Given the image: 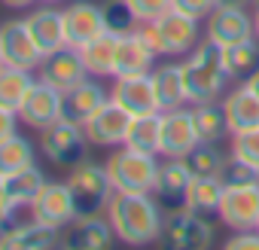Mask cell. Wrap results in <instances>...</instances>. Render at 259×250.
Wrapping results in <instances>:
<instances>
[{
    "label": "cell",
    "instance_id": "cell-1",
    "mask_svg": "<svg viewBox=\"0 0 259 250\" xmlns=\"http://www.w3.org/2000/svg\"><path fill=\"white\" fill-rule=\"evenodd\" d=\"M104 214L122 244L144 247L162 238L165 207L153 192H113Z\"/></svg>",
    "mask_w": 259,
    "mask_h": 250
},
{
    "label": "cell",
    "instance_id": "cell-2",
    "mask_svg": "<svg viewBox=\"0 0 259 250\" xmlns=\"http://www.w3.org/2000/svg\"><path fill=\"white\" fill-rule=\"evenodd\" d=\"M183 76H186V92L189 104L201 101H220L226 92V82L232 79L223 61V49L210 43L207 37L183 58Z\"/></svg>",
    "mask_w": 259,
    "mask_h": 250
},
{
    "label": "cell",
    "instance_id": "cell-3",
    "mask_svg": "<svg viewBox=\"0 0 259 250\" xmlns=\"http://www.w3.org/2000/svg\"><path fill=\"white\" fill-rule=\"evenodd\" d=\"M141 31L147 34V40L153 43V49L159 55H168V58H186L204 37H201V22L186 16V13H177V10H168L162 13L159 19L141 25Z\"/></svg>",
    "mask_w": 259,
    "mask_h": 250
},
{
    "label": "cell",
    "instance_id": "cell-4",
    "mask_svg": "<svg viewBox=\"0 0 259 250\" xmlns=\"http://www.w3.org/2000/svg\"><path fill=\"white\" fill-rule=\"evenodd\" d=\"M104 165L116 192H153L162 162L156 153H144L122 144V147H113Z\"/></svg>",
    "mask_w": 259,
    "mask_h": 250
},
{
    "label": "cell",
    "instance_id": "cell-5",
    "mask_svg": "<svg viewBox=\"0 0 259 250\" xmlns=\"http://www.w3.org/2000/svg\"><path fill=\"white\" fill-rule=\"evenodd\" d=\"M67 186H70V195H73V204H76V217L104 214L113 192H116L113 183H110L107 165H98V162H89V159H82L79 165L70 168Z\"/></svg>",
    "mask_w": 259,
    "mask_h": 250
},
{
    "label": "cell",
    "instance_id": "cell-6",
    "mask_svg": "<svg viewBox=\"0 0 259 250\" xmlns=\"http://www.w3.org/2000/svg\"><path fill=\"white\" fill-rule=\"evenodd\" d=\"M162 241L177 250H204L217 241V226L210 223L207 214H198L192 207L165 211Z\"/></svg>",
    "mask_w": 259,
    "mask_h": 250
},
{
    "label": "cell",
    "instance_id": "cell-7",
    "mask_svg": "<svg viewBox=\"0 0 259 250\" xmlns=\"http://www.w3.org/2000/svg\"><path fill=\"white\" fill-rule=\"evenodd\" d=\"M40 150L43 156L58 165V168H73L85 159L89 153V138L82 132V125L67 122V119H55L52 125L40 132Z\"/></svg>",
    "mask_w": 259,
    "mask_h": 250
},
{
    "label": "cell",
    "instance_id": "cell-8",
    "mask_svg": "<svg viewBox=\"0 0 259 250\" xmlns=\"http://www.w3.org/2000/svg\"><path fill=\"white\" fill-rule=\"evenodd\" d=\"M204 37L220 49L253 40V13L247 7H213V13L204 19Z\"/></svg>",
    "mask_w": 259,
    "mask_h": 250
},
{
    "label": "cell",
    "instance_id": "cell-9",
    "mask_svg": "<svg viewBox=\"0 0 259 250\" xmlns=\"http://www.w3.org/2000/svg\"><path fill=\"white\" fill-rule=\"evenodd\" d=\"M220 223L232 232L241 229H256L259 223V183H241V186H226L220 211Z\"/></svg>",
    "mask_w": 259,
    "mask_h": 250
},
{
    "label": "cell",
    "instance_id": "cell-10",
    "mask_svg": "<svg viewBox=\"0 0 259 250\" xmlns=\"http://www.w3.org/2000/svg\"><path fill=\"white\" fill-rule=\"evenodd\" d=\"M195 147H198V135H195L192 110L189 107L162 110V144H159V156H165V159H186Z\"/></svg>",
    "mask_w": 259,
    "mask_h": 250
},
{
    "label": "cell",
    "instance_id": "cell-11",
    "mask_svg": "<svg viewBox=\"0 0 259 250\" xmlns=\"http://www.w3.org/2000/svg\"><path fill=\"white\" fill-rule=\"evenodd\" d=\"M0 52L10 67H22V70H40L43 52L34 43L28 22L25 19H10L0 25Z\"/></svg>",
    "mask_w": 259,
    "mask_h": 250
},
{
    "label": "cell",
    "instance_id": "cell-12",
    "mask_svg": "<svg viewBox=\"0 0 259 250\" xmlns=\"http://www.w3.org/2000/svg\"><path fill=\"white\" fill-rule=\"evenodd\" d=\"M128 125H132V113L122 110L113 98L82 125V132L89 138L92 147H104V150H113V147H122L125 138H128Z\"/></svg>",
    "mask_w": 259,
    "mask_h": 250
},
{
    "label": "cell",
    "instance_id": "cell-13",
    "mask_svg": "<svg viewBox=\"0 0 259 250\" xmlns=\"http://www.w3.org/2000/svg\"><path fill=\"white\" fill-rule=\"evenodd\" d=\"M110 98L128 110L132 116H144V113H162L159 110V98H156V86H153V73H132V76H113V89Z\"/></svg>",
    "mask_w": 259,
    "mask_h": 250
},
{
    "label": "cell",
    "instance_id": "cell-14",
    "mask_svg": "<svg viewBox=\"0 0 259 250\" xmlns=\"http://www.w3.org/2000/svg\"><path fill=\"white\" fill-rule=\"evenodd\" d=\"M19 119L31 129L43 132L46 125H52L55 119H61V89H55L52 82L46 79H34L22 107H19Z\"/></svg>",
    "mask_w": 259,
    "mask_h": 250
},
{
    "label": "cell",
    "instance_id": "cell-15",
    "mask_svg": "<svg viewBox=\"0 0 259 250\" xmlns=\"http://www.w3.org/2000/svg\"><path fill=\"white\" fill-rule=\"evenodd\" d=\"M31 217L52 226V229H67L76 220V204H73L67 180L64 183H46L40 189V195L31 201Z\"/></svg>",
    "mask_w": 259,
    "mask_h": 250
},
{
    "label": "cell",
    "instance_id": "cell-16",
    "mask_svg": "<svg viewBox=\"0 0 259 250\" xmlns=\"http://www.w3.org/2000/svg\"><path fill=\"white\" fill-rule=\"evenodd\" d=\"M159 52L153 49V43L147 40V34L141 31V25L135 31L119 34V46H116V67L113 76H132V73H150L156 67Z\"/></svg>",
    "mask_w": 259,
    "mask_h": 250
},
{
    "label": "cell",
    "instance_id": "cell-17",
    "mask_svg": "<svg viewBox=\"0 0 259 250\" xmlns=\"http://www.w3.org/2000/svg\"><path fill=\"white\" fill-rule=\"evenodd\" d=\"M107 101H110V92L95 76H85L82 82H76L67 92H61V119L85 125Z\"/></svg>",
    "mask_w": 259,
    "mask_h": 250
},
{
    "label": "cell",
    "instance_id": "cell-18",
    "mask_svg": "<svg viewBox=\"0 0 259 250\" xmlns=\"http://www.w3.org/2000/svg\"><path fill=\"white\" fill-rule=\"evenodd\" d=\"M85 76H89V70H85L82 52H79L76 46H70V43H64L61 49L43 55V61H40V79L52 82V86L61 89V92H67L70 86L82 82Z\"/></svg>",
    "mask_w": 259,
    "mask_h": 250
},
{
    "label": "cell",
    "instance_id": "cell-19",
    "mask_svg": "<svg viewBox=\"0 0 259 250\" xmlns=\"http://www.w3.org/2000/svg\"><path fill=\"white\" fill-rule=\"evenodd\" d=\"M192 171L186 165V159H165L159 165V177H156V189L153 195L159 198V204L165 211H177V207H186V192H189V183H192Z\"/></svg>",
    "mask_w": 259,
    "mask_h": 250
},
{
    "label": "cell",
    "instance_id": "cell-20",
    "mask_svg": "<svg viewBox=\"0 0 259 250\" xmlns=\"http://www.w3.org/2000/svg\"><path fill=\"white\" fill-rule=\"evenodd\" d=\"M107 31V22H104V7L98 4H89V0H76L64 10V37L70 46H85L89 40L101 37Z\"/></svg>",
    "mask_w": 259,
    "mask_h": 250
},
{
    "label": "cell",
    "instance_id": "cell-21",
    "mask_svg": "<svg viewBox=\"0 0 259 250\" xmlns=\"http://www.w3.org/2000/svg\"><path fill=\"white\" fill-rule=\"evenodd\" d=\"M61 238H64V229H52L40 220H31V223L7 226L0 232V247H7V250H46V247H58Z\"/></svg>",
    "mask_w": 259,
    "mask_h": 250
},
{
    "label": "cell",
    "instance_id": "cell-22",
    "mask_svg": "<svg viewBox=\"0 0 259 250\" xmlns=\"http://www.w3.org/2000/svg\"><path fill=\"white\" fill-rule=\"evenodd\" d=\"M223 110H226L229 132L232 135L259 129V95L247 82H241L238 89H232L229 95H223Z\"/></svg>",
    "mask_w": 259,
    "mask_h": 250
},
{
    "label": "cell",
    "instance_id": "cell-23",
    "mask_svg": "<svg viewBox=\"0 0 259 250\" xmlns=\"http://www.w3.org/2000/svg\"><path fill=\"white\" fill-rule=\"evenodd\" d=\"M113 238H116V232H113L110 220L101 214H92V217H76L67 226L61 244L64 247H82V250H101V247H110Z\"/></svg>",
    "mask_w": 259,
    "mask_h": 250
},
{
    "label": "cell",
    "instance_id": "cell-24",
    "mask_svg": "<svg viewBox=\"0 0 259 250\" xmlns=\"http://www.w3.org/2000/svg\"><path fill=\"white\" fill-rule=\"evenodd\" d=\"M150 73H153L159 110H174V107H186V104H189L186 76H183V61H165V64H159V67H153Z\"/></svg>",
    "mask_w": 259,
    "mask_h": 250
},
{
    "label": "cell",
    "instance_id": "cell-25",
    "mask_svg": "<svg viewBox=\"0 0 259 250\" xmlns=\"http://www.w3.org/2000/svg\"><path fill=\"white\" fill-rule=\"evenodd\" d=\"M25 22H28V31H31V37H34V43L40 46L43 55H49V52H55V49H61V46L67 43V37H64V13H61V10H55V7H40V10H34Z\"/></svg>",
    "mask_w": 259,
    "mask_h": 250
},
{
    "label": "cell",
    "instance_id": "cell-26",
    "mask_svg": "<svg viewBox=\"0 0 259 250\" xmlns=\"http://www.w3.org/2000/svg\"><path fill=\"white\" fill-rule=\"evenodd\" d=\"M192 122H195V135L198 144H223L232 132H229V119L223 110V98L220 101H201L192 104Z\"/></svg>",
    "mask_w": 259,
    "mask_h": 250
},
{
    "label": "cell",
    "instance_id": "cell-27",
    "mask_svg": "<svg viewBox=\"0 0 259 250\" xmlns=\"http://www.w3.org/2000/svg\"><path fill=\"white\" fill-rule=\"evenodd\" d=\"M116 46H119V34H113V31H104L101 37H95V40H89L85 46H79L89 76H113V67H116Z\"/></svg>",
    "mask_w": 259,
    "mask_h": 250
},
{
    "label": "cell",
    "instance_id": "cell-28",
    "mask_svg": "<svg viewBox=\"0 0 259 250\" xmlns=\"http://www.w3.org/2000/svg\"><path fill=\"white\" fill-rule=\"evenodd\" d=\"M4 180H7V192H10V198H13L16 207H31V201L49 183L46 174H43V168L37 162L28 165V168H22V171H16V174H10V177H4Z\"/></svg>",
    "mask_w": 259,
    "mask_h": 250
},
{
    "label": "cell",
    "instance_id": "cell-29",
    "mask_svg": "<svg viewBox=\"0 0 259 250\" xmlns=\"http://www.w3.org/2000/svg\"><path fill=\"white\" fill-rule=\"evenodd\" d=\"M223 192H226V183L220 174H207V177H192L189 183V192H186V207L198 211V214H217L220 211V201H223Z\"/></svg>",
    "mask_w": 259,
    "mask_h": 250
},
{
    "label": "cell",
    "instance_id": "cell-30",
    "mask_svg": "<svg viewBox=\"0 0 259 250\" xmlns=\"http://www.w3.org/2000/svg\"><path fill=\"white\" fill-rule=\"evenodd\" d=\"M159 144H162V113L132 116L125 147H135V150H144V153H156L159 156Z\"/></svg>",
    "mask_w": 259,
    "mask_h": 250
},
{
    "label": "cell",
    "instance_id": "cell-31",
    "mask_svg": "<svg viewBox=\"0 0 259 250\" xmlns=\"http://www.w3.org/2000/svg\"><path fill=\"white\" fill-rule=\"evenodd\" d=\"M28 165H34V144L25 135L13 132L10 138L0 141V177H10Z\"/></svg>",
    "mask_w": 259,
    "mask_h": 250
},
{
    "label": "cell",
    "instance_id": "cell-32",
    "mask_svg": "<svg viewBox=\"0 0 259 250\" xmlns=\"http://www.w3.org/2000/svg\"><path fill=\"white\" fill-rule=\"evenodd\" d=\"M223 61H226V70L232 79H247L253 76V70L259 67V40H244V43H235V46H226L223 49Z\"/></svg>",
    "mask_w": 259,
    "mask_h": 250
},
{
    "label": "cell",
    "instance_id": "cell-33",
    "mask_svg": "<svg viewBox=\"0 0 259 250\" xmlns=\"http://www.w3.org/2000/svg\"><path fill=\"white\" fill-rule=\"evenodd\" d=\"M34 82V70H22V67H4L0 70V107H10L19 113L28 89Z\"/></svg>",
    "mask_w": 259,
    "mask_h": 250
},
{
    "label": "cell",
    "instance_id": "cell-34",
    "mask_svg": "<svg viewBox=\"0 0 259 250\" xmlns=\"http://www.w3.org/2000/svg\"><path fill=\"white\" fill-rule=\"evenodd\" d=\"M226 159H229V153H223L220 144H198L186 156V165L195 177H207V174H223Z\"/></svg>",
    "mask_w": 259,
    "mask_h": 250
},
{
    "label": "cell",
    "instance_id": "cell-35",
    "mask_svg": "<svg viewBox=\"0 0 259 250\" xmlns=\"http://www.w3.org/2000/svg\"><path fill=\"white\" fill-rule=\"evenodd\" d=\"M104 22H107V31H113V34H125V31L138 28V19L128 10L125 0H107L104 4Z\"/></svg>",
    "mask_w": 259,
    "mask_h": 250
},
{
    "label": "cell",
    "instance_id": "cell-36",
    "mask_svg": "<svg viewBox=\"0 0 259 250\" xmlns=\"http://www.w3.org/2000/svg\"><path fill=\"white\" fill-rule=\"evenodd\" d=\"M232 156H238L241 162L259 168V129H250V132H241V135H232Z\"/></svg>",
    "mask_w": 259,
    "mask_h": 250
},
{
    "label": "cell",
    "instance_id": "cell-37",
    "mask_svg": "<svg viewBox=\"0 0 259 250\" xmlns=\"http://www.w3.org/2000/svg\"><path fill=\"white\" fill-rule=\"evenodd\" d=\"M223 183L226 186H241V183H259V168H253V165H247V162H241L238 156H232L229 153V159H226V168H223Z\"/></svg>",
    "mask_w": 259,
    "mask_h": 250
},
{
    "label": "cell",
    "instance_id": "cell-38",
    "mask_svg": "<svg viewBox=\"0 0 259 250\" xmlns=\"http://www.w3.org/2000/svg\"><path fill=\"white\" fill-rule=\"evenodd\" d=\"M125 4L135 13L138 25H147V22H153V19H159L162 13L171 10V0H125Z\"/></svg>",
    "mask_w": 259,
    "mask_h": 250
},
{
    "label": "cell",
    "instance_id": "cell-39",
    "mask_svg": "<svg viewBox=\"0 0 259 250\" xmlns=\"http://www.w3.org/2000/svg\"><path fill=\"white\" fill-rule=\"evenodd\" d=\"M213 7H217V0H171V10L186 13V16L198 19V22H204L213 13Z\"/></svg>",
    "mask_w": 259,
    "mask_h": 250
},
{
    "label": "cell",
    "instance_id": "cell-40",
    "mask_svg": "<svg viewBox=\"0 0 259 250\" xmlns=\"http://www.w3.org/2000/svg\"><path fill=\"white\" fill-rule=\"evenodd\" d=\"M229 250H259V229H241L226 241Z\"/></svg>",
    "mask_w": 259,
    "mask_h": 250
},
{
    "label": "cell",
    "instance_id": "cell-41",
    "mask_svg": "<svg viewBox=\"0 0 259 250\" xmlns=\"http://www.w3.org/2000/svg\"><path fill=\"white\" fill-rule=\"evenodd\" d=\"M16 211H19V207L13 204V198H10V192H7V180L0 177V232L13 223V214H16Z\"/></svg>",
    "mask_w": 259,
    "mask_h": 250
},
{
    "label": "cell",
    "instance_id": "cell-42",
    "mask_svg": "<svg viewBox=\"0 0 259 250\" xmlns=\"http://www.w3.org/2000/svg\"><path fill=\"white\" fill-rule=\"evenodd\" d=\"M16 122H19V113L10 110V107H0V141L10 138L16 132Z\"/></svg>",
    "mask_w": 259,
    "mask_h": 250
},
{
    "label": "cell",
    "instance_id": "cell-43",
    "mask_svg": "<svg viewBox=\"0 0 259 250\" xmlns=\"http://www.w3.org/2000/svg\"><path fill=\"white\" fill-rule=\"evenodd\" d=\"M4 7H10V10H25V7H31V4H37V0H0Z\"/></svg>",
    "mask_w": 259,
    "mask_h": 250
},
{
    "label": "cell",
    "instance_id": "cell-44",
    "mask_svg": "<svg viewBox=\"0 0 259 250\" xmlns=\"http://www.w3.org/2000/svg\"><path fill=\"white\" fill-rule=\"evenodd\" d=\"M256 0H217V7H250Z\"/></svg>",
    "mask_w": 259,
    "mask_h": 250
},
{
    "label": "cell",
    "instance_id": "cell-45",
    "mask_svg": "<svg viewBox=\"0 0 259 250\" xmlns=\"http://www.w3.org/2000/svg\"><path fill=\"white\" fill-rule=\"evenodd\" d=\"M244 82H247V86H250V89H253V92L259 95V67H256V70H253V76H247Z\"/></svg>",
    "mask_w": 259,
    "mask_h": 250
},
{
    "label": "cell",
    "instance_id": "cell-46",
    "mask_svg": "<svg viewBox=\"0 0 259 250\" xmlns=\"http://www.w3.org/2000/svg\"><path fill=\"white\" fill-rule=\"evenodd\" d=\"M253 31H256V40H259V4H253Z\"/></svg>",
    "mask_w": 259,
    "mask_h": 250
},
{
    "label": "cell",
    "instance_id": "cell-47",
    "mask_svg": "<svg viewBox=\"0 0 259 250\" xmlns=\"http://www.w3.org/2000/svg\"><path fill=\"white\" fill-rule=\"evenodd\" d=\"M7 67V61H4V52H0V70H4Z\"/></svg>",
    "mask_w": 259,
    "mask_h": 250
},
{
    "label": "cell",
    "instance_id": "cell-48",
    "mask_svg": "<svg viewBox=\"0 0 259 250\" xmlns=\"http://www.w3.org/2000/svg\"><path fill=\"white\" fill-rule=\"evenodd\" d=\"M40 4H58V0H40Z\"/></svg>",
    "mask_w": 259,
    "mask_h": 250
},
{
    "label": "cell",
    "instance_id": "cell-49",
    "mask_svg": "<svg viewBox=\"0 0 259 250\" xmlns=\"http://www.w3.org/2000/svg\"><path fill=\"white\" fill-rule=\"evenodd\" d=\"M256 229H259V223H256Z\"/></svg>",
    "mask_w": 259,
    "mask_h": 250
}]
</instances>
